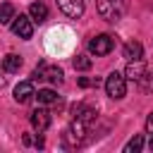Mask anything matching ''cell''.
<instances>
[{"label": "cell", "instance_id": "cell-2", "mask_svg": "<svg viewBox=\"0 0 153 153\" xmlns=\"http://www.w3.org/2000/svg\"><path fill=\"white\" fill-rule=\"evenodd\" d=\"M96 10L105 22L115 24V22H120L124 17L127 5H124V0H96Z\"/></svg>", "mask_w": 153, "mask_h": 153}, {"label": "cell", "instance_id": "cell-18", "mask_svg": "<svg viewBox=\"0 0 153 153\" xmlns=\"http://www.w3.org/2000/svg\"><path fill=\"white\" fill-rule=\"evenodd\" d=\"M139 84H141V88H143V91H153V74L146 69V74L139 79Z\"/></svg>", "mask_w": 153, "mask_h": 153}, {"label": "cell", "instance_id": "cell-5", "mask_svg": "<svg viewBox=\"0 0 153 153\" xmlns=\"http://www.w3.org/2000/svg\"><path fill=\"white\" fill-rule=\"evenodd\" d=\"M12 33L14 36H19V38H31L33 36V22H31V17H26V14H19V17H14L12 19Z\"/></svg>", "mask_w": 153, "mask_h": 153}, {"label": "cell", "instance_id": "cell-1", "mask_svg": "<svg viewBox=\"0 0 153 153\" xmlns=\"http://www.w3.org/2000/svg\"><path fill=\"white\" fill-rule=\"evenodd\" d=\"M98 120V112L91 110V108H74V120H72V127L65 131V146L67 148H74V146H81L84 139L91 134L93 124Z\"/></svg>", "mask_w": 153, "mask_h": 153}, {"label": "cell", "instance_id": "cell-3", "mask_svg": "<svg viewBox=\"0 0 153 153\" xmlns=\"http://www.w3.org/2000/svg\"><path fill=\"white\" fill-rule=\"evenodd\" d=\"M105 93L110 98H115V100L124 98V93H127V76L120 74V72H110L108 79H105Z\"/></svg>", "mask_w": 153, "mask_h": 153}, {"label": "cell", "instance_id": "cell-10", "mask_svg": "<svg viewBox=\"0 0 153 153\" xmlns=\"http://www.w3.org/2000/svg\"><path fill=\"white\" fill-rule=\"evenodd\" d=\"M143 74H146V65H143V60H129L124 76H127V79H131V81H139Z\"/></svg>", "mask_w": 153, "mask_h": 153}, {"label": "cell", "instance_id": "cell-21", "mask_svg": "<svg viewBox=\"0 0 153 153\" xmlns=\"http://www.w3.org/2000/svg\"><path fill=\"white\" fill-rule=\"evenodd\" d=\"M2 86H5V76L0 74V88H2Z\"/></svg>", "mask_w": 153, "mask_h": 153}, {"label": "cell", "instance_id": "cell-12", "mask_svg": "<svg viewBox=\"0 0 153 153\" xmlns=\"http://www.w3.org/2000/svg\"><path fill=\"white\" fill-rule=\"evenodd\" d=\"M22 65H24V60H22L17 53H7V55L2 57V69L10 72V74H12V72H19Z\"/></svg>", "mask_w": 153, "mask_h": 153}, {"label": "cell", "instance_id": "cell-6", "mask_svg": "<svg viewBox=\"0 0 153 153\" xmlns=\"http://www.w3.org/2000/svg\"><path fill=\"white\" fill-rule=\"evenodd\" d=\"M33 76H36V79H45V81H50V84H62V79H65V74H62L60 67H48L45 62H41V65L36 67Z\"/></svg>", "mask_w": 153, "mask_h": 153}, {"label": "cell", "instance_id": "cell-20", "mask_svg": "<svg viewBox=\"0 0 153 153\" xmlns=\"http://www.w3.org/2000/svg\"><path fill=\"white\" fill-rule=\"evenodd\" d=\"M146 131H148V134H153V112L146 117Z\"/></svg>", "mask_w": 153, "mask_h": 153}, {"label": "cell", "instance_id": "cell-16", "mask_svg": "<svg viewBox=\"0 0 153 153\" xmlns=\"http://www.w3.org/2000/svg\"><path fill=\"white\" fill-rule=\"evenodd\" d=\"M72 65H74V69L86 72V69H91V57H88V55H76V57L72 60Z\"/></svg>", "mask_w": 153, "mask_h": 153}, {"label": "cell", "instance_id": "cell-13", "mask_svg": "<svg viewBox=\"0 0 153 153\" xmlns=\"http://www.w3.org/2000/svg\"><path fill=\"white\" fill-rule=\"evenodd\" d=\"M124 57H127V60H141V57H143V45H141L139 41L124 43Z\"/></svg>", "mask_w": 153, "mask_h": 153}, {"label": "cell", "instance_id": "cell-19", "mask_svg": "<svg viewBox=\"0 0 153 153\" xmlns=\"http://www.w3.org/2000/svg\"><path fill=\"white\" fill-rule=\"evenodd\" d=\"M96 84H98V79H86V76H81V79H79V86H84V88L96 86Z\"/></svg>", "mask_w": 153, "mask_h": 153}, {"label": "cell", "instance_id": "cell-17", "mask_svg": "<svg viewBox=\"0 0 153 153\" xmlns=\"http://www.w3.org/2000/svg\"><path fill=\"white\" fill-rule=\"evenodd\" d=\"M141 148H143V136H141V134H136V136L124 146V153H139Z\"/></svg>", "mask_w": 153, "mask_h": 153}, {"label": "cell", "instance_id": "cell-7", "mask_svg": "<svg viewBox=\"0 0 153 153\" xmlns=\"http://www.w3.org/2000/svg\"><path fill=\"white\" fill-rule=\"evenodd\" d=\"M57 7H60L67 17L79 19V17L84 14V10H86V2H84V0H57Z\"/></svg>", "mask_w": 153, "mask_h": 153}, {"label": "cell", "instance_id": "cell-11", "mask_svg": "<svg viewBox=\"0 0 153 153\" xmlns=\"http://www.w3.org/2000/svg\"><path fill=\"white\" fill-rule=\"evenodd\" d=\"M29 17H31V22L43 24V22L48 19V5H45V2H31V7H29Z\"/></svg>", "mask_w": 153, "mask_h": 153}, {"label": "cell", "instance_id": "cell-22", "mask_svg": "<svg viewBox=\"0 0 153 153\" xmlns=\"http://www.w3.org/2000/svg\"><path fill=\"white\" fill-rule=\"evenodd\" d=\"M148 146H151V151H153V139H151V143H148Z\"/></svg>", "mask_w": 153, "mask_h": 153}, {"label": "cell", "instance_id": "cell-15", "mask_svg": "<svg viewBox=\"0 0 153 153\" xmlns=\"http://www.w3.org/2000/svg\"><path fill=\"white\" fill-rule=\"evenodd\" d=\"M14 19V5L12 2H2L0 5V24H7Z\"/></svg>", "mask_w": 153, "mask_h": 153}, {"label": "cell", "instance_id": "cell-4", "mask_svg": "<svg viewBox=\"0 0 153 153\" xmlns=\"http://www.w3.org/2000/svg\"><path fill=\"white\" fill-rule=\"evenodd\" d=\"M112 48H115V38H112L110 33H98V36H93V38L88 41V53L96 55V57L108 55Z\"/></svg>", "mask_w": 153, "mask_h": 153}, {"label": "cell", "instance_id": "cell-14", "mask_svg": "<svg viewBox=\"0 0 153 153\" xmlns=\"http://www.w3.org/2000/svg\"><path fill=\"white\" fill-rule=\"evenodd\" d=\"M33 98L38 100V105H53V103H57V93L53 88H38Z\"/></svg>", "mask_w": 153, "mask_h": 153}, {"label": "cell", "instance_id": "cell-9", "mask_svg": "<svg viewBox=\"0 0 153 153\" xmlns=\"http://www.w3.org/2000/svg\"><path fill=\"white\" fill-rule=\"evenodd\" d=\"M33 96H36V88H33L31 81H22V84L14 86V100H17V103L24 105V103H29Z\"/></svg>", "mask_w": 153, "mask_h": 153}, {"label": "cell", "instance_id": "cell-8", "mask_svg": "<svg viewBox=\"0 0 153 153\" xmlns=\"http://www.w3.org/2000/svg\"><path fill=\"white\" fill-rule=\"evenodd\" d=\"M31 127H33L38 134H43V131L50 127V112H48L45 108L33 110V112H31Z\"/></svg>", "mask_w": 153, "mask_h": 153}]
</instances>
